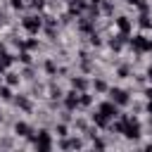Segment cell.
Segmentation results:
<instances>
[{
    "label": "cell",
    "instance_id": "1",
    "mask_svg": "<svg viewBox=\"0 0 152 152\" xmlns=\"http://www.w3.org/2000/svg\"><path fill=\"white\" fill-rule=\"evenodd\" d=\"M133 48L135 50H152V40L150 38H145V36H138V38H133Z\"/></svg>",
    "mask_w": 152,
    "mask_h": 152
},
{
    "label": "cell",
    "instance_id": "2",
    "mask_svg": "<svg viewBox=\"0 0 152 152\" xmlns=\"http://www.w3.org/2000/svg\"><path fill=\"white\" fill-rule=\"evenodd\" d=\"M24 28L31 31V33H36V31L40 28V19H38V17H26V19H24Z\"/></svg>",
    "mask_w": 152,
    "mask_h": 152
},
{
    "label": "cell",
    "instance_id": "3",
    "mask_svg": "<svg viewBox=\"0 0 152 152\" xmlns=\"http://www.w3.org/2000/svg\"><path fill=\"white\" fill-rule=\"evenodd\" d=\"M109 95H112V102H114V104H126V102H128V95H126L124 90H119V88L112 90Z\"/></svg>",
    "mask_w": 152,
    "mask_h": 152
},
{
    "label": "cell",
    "instance_id": "4",
    "mask_svg": "<svg viewBox=\"0 0 152 152\" xmlns=\"http://www.w3.org/2000/svg\"><path fill=\"white\" fill-rule=\"evenodd\" d=\"M100 112H102L107 119H109V116H116V104H114V102H102V104H100Z\"/></svg>",
    "mask_w": 152,
    "mask_h": 152
},
{
    "label": "cell",
    "instance_id": "5",
    "mask_svg": "<svg viewBox=\"0 0 152 152\" xmlns=\"http://www.w3.org/2000/svg\"><path fill=\"white\" fill-rule=\"evenodd\" d=\"M36 145H38V147H43V150H48V147H50V138H48V133H45V131L36 138Z\"/></svg>",
    "mask_w": 152,
    "mask_h": 152
},
{
    "label": "cell",
    "instance_id": "6",
    "mask_svg": "<svg viewBox=\"0 0 152 152\" xmlns=\"http://www.w3.org/2000/svg\"><path fill=\"white\" fill-rule=\"evenodd\" d=\"M116 26H119V28H121V31H124V33H126V31H128V28H131V21H128V19H126V17H119V21H116Z\"/></svg>",
    "mask_w": 152,
    "mask_h": 152
},
{
    "label": "cell",
    "instance_id": "7",
    "mask_svg": "<svg viewBox=\"0 0 152 152\" xmlns=\"http://www.w3.org/2000/svg\"><path fill=\"white\" fill-rule=\"evenodd\" d=\"M76 104H78V95H76V93H71V95L66 97V107H69V109H74Z\"/></svg>",
    "mask_w": 152,
    "mask_h": 152
},
{
    "label": "cell",
    "instance_id": "8",
    "mask_svg": "<svg viewBox=\"0 0 152 152\" xmlns=\"http://www.w3.org/2000/svg\"><path fill=\"white\" fill-rule=\"evenodd\" d=\"M93 121H95L97 126H104V124H107V116H104L102 112H97V114H93Z\"/></svg>",
    "mask_w": 152,
    "mask_h": 152
},
{
    "label": "cell",
    "instance_id": "9",
    "mask_svg": "<svg viewBox=\"0 0 152 152\" xmlns=\"http://www.w3.org/2000/svg\"><path fill=\"white\" fill-rule=\"evenodd\" d=\"M17 133H19V135H28V133H31L28 124H17Z\"/></svg>",
    "mask_w": 152,
    "mask_h": 152
},
{
    "label": "cell",
    "instance_id": "10",
    "mask_svg": "<svg viewBox=\"0 0 152 152\" xmlns=\"http://www.w3.org/2000/svg\"><path fill=\"white\" fill-rule=\"evenodd\" d=\"M74 88H86V81L83 78H74Z\"/></svg>",
    "mask_w": 152,
    "mask_h": 152
},
{
    "label": "cell",
    "instance_id": "11",
    "mask_svg": "<svg viewBox=\"0 0 152 152\" xmlns=\"http://www.w3.org/2000/svg\"><path fill=\"white\" fill-rule=\"evenodd\" d=\"M7 83H17V74H7Z\"/></svg>",
    "mask_w": 152,
    "mask_h": 152
},
{
    "label": "cell",
    "instance_id": "12",
    "mask_svg": "<svg viewBox=\"0 0 152 152\" xmlns=\"http://www.w3.org/2000/svg\"><path fill=\"white\" fill-rule=\"evenodd\" d=\"M0 95H2L5 100H10V88H2V90H0Z\"/></svg>",
    "mask_w": 152,
    "mask_h": 152
},
{
    "label": "cell",
    "instance_id": "13",
    "mask_svg": "<svg viewBox=\"0 0 152 152\" xmlns=\"http://www.w3.org/2000/svg\"><path fill=\"white\" fill-rule=\"evenodd\" d=\"M12 7H21V0H12Z\"/></svg>",
    "mask_w": 152,
    "mask_h": 152
},
{
    "label": "cell",
    "instance_id": "14",
    "mask_svg": "<svg viewBox=\"0 0 152 152\" xmlns=\"http://www.w3.org/2000/svg\"><path fill=\"white\" fill-rule=\"evenodd\" d=\"M150 81H152V69H150Z\"/></svg>",
    "mask_w": 152,
    "mask_h": 152
},
{
    "label": "cell",
    "instance_id": "15",
    "mask_svg": "<svg viewBox=\"0 0 152 152\" xmlns=\"http://www.w3.org/2000/svg\"><path fill=\"white\" fill-rule=\"evenodd\" d=\"M150 112H152V102H150Z\"/></svg>",
    "mask_w": 152,
    "mask_h": 152
}]
</instances>
